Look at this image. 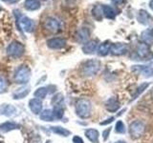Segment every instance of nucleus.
Masks as SVG:
<instances>
[{"instance_id": "aec40b11", "label": "nucleus", "mask_w": 153, "mask_h": 143, "mask_svg": "<svg viewBox=\"0 0 153 143\" xmlns=\"http://www.w3.org/2000/svg\"><path fill=\"white\" fill-rule=\"evenodd\" d=\"M73 141H74L75 143H83L82 139H81V138L79 137V136H75V137H74V139H73Z\"/></svg>"}, {"instance_id": "9b49d317", "label": "nucleus", "mask_w": 153, "mask_h": 143, "mask_svg": "<svg viewBox=\"0 0 153 143\" xmlns=\"http://www.w3.org/2000/svg\"><path fill=\"white\" fill-rule=\"evenodd\" d=\"M148 86H149V83H148V82H143V84H141L140 86H139V87L135 90V92H134V94H133V95H132L131 101H133V100L137 99L139 97H140V95L147 89Z\"/></svg>"}, {"instance_id": "f257e3e1", "label": "nucleus", "mask_w": 153, "mask_h": 143, "mask_svg": "<svg viewBox=\"0 0 153 143\" xmlns=\"http://www.w3.org/2000/svg\"><path fill=\"white\" fill-rule=\"evenodd\" d=\"M146 131V126L142 121L140 120H134L130 123L128 127V133L129 136L132 139H139L143 136Z\"/></svg>"}, {"instance_id": "a211bd4d", "label": "nucleus", "mask_w": 153, "mask_h": 143, "mask_svg": "<svg viewBox=\"0 0 153 143\" xmlns=\"http://www.w3.org/2000/svg\"><path fill=\"white\" fill-rule=\"evenodd\" d=\"M111 130H112V128L109 127L107 129H105V130L102 132V138H103L104 141H106L108 139V137L110 136V133H111Z\"/></svg>"}, {"instance_id": "393cba45", "label": "nucleus", "mask_w": 153, "mask_h": 143, "mask_svg": "<svg viewBox=\"0 0 153 143\" xmlns=\"http://www.w3.org/2000/svg\"><path fill=\"white\" fill-rule=\"evenodd\" d=\"M3 1H5V0H3Z\"/></svg>"}, {"instance_id": "2eb2a0df", "label": "nucleus", "mask_w": 153, "mask_h": 143, "mask_svg": "<svg viewBox=\"0 0 153 143\" xmlns=\"http://www.w3.org/2000/svg\"><path fill=\"white\" fill-rule=\"evenodd\" d=\"M88 31L85 30V29H82V30H80L79 32H78V39L79 41H84L88 38Z\"/></svg>"}, {"instance_id": "f8f14e48", "label": "nucleus", "mask_w": 153, "mask_h": 143, "mask_svg": "<svg viewBox=\"0 0 153 143\" xmlns=\"http://www.w3.org/2000/svg\"><path fill=\"white\" fill-rule=\"evenodd\" d=\"M96 46H97V44H96L95 41H90L83 47V51L85 54H92L96 49Z\"/></svg>"}, {"instance_id": "f03ea898", "label": "nucleus", "mask_w": 153, "mask_h": 143, "mask_svg": "<svg viewBox=\"0 0 153 143\" xmlns=\"http://www.w3.org/2000/svg\"><path fill=\"white\" fill-rule=\"evenodd\" d=\"M76 113L81 117H88L91 114V103L86 99H80L76 103Z\"/></svg>"}, {"instance_id": "4468645a", "label": "nucleus", "mask_w": 153, "mask_h": 143, "mask_svg": "<svg viewBox=\"0 0 153 143\" xmlns=\"http://www.w3.org/2000/svg\"><path fill=\"white\" fill-rule=\"evenodd\" d=\"M115 130L118 133H124L126 132V126H124V124L122 120H118L117 123H116V126H115Z\"/></svg>"}, {"instance_id": "dca6fc26", "label": "nucleus", "mask_w": 153, "mask_h": 143, "mask_svg": "<svg viewBox=\"0 0 153 143\" xmlns=\"http://www.w3.org/2000/svg\"><path fill=\"white\" fill-rule=\"evenodd\" d=\"M138 55L141 57H145L148 55V48L146 45H141L138 49Z\"/></svg>"}, {"instance_id": "ddd939ff", "label": "nucleus", "mask_w": 153, "mask_h": 143, "mask_svg": "<svg viewBox=\"0 0 153 143\" xmlns=\"http://www.w3.org/2000/svg\"><path fill=\"white\" fill-rule=\"evenodd\" d=\"M124 51H126V47L122 44H116L111 48V52L114 55H122L124 52Z\"/></svg>"}, {"instance_id": "4be33fe9", "label": "nucleus", "mask_w": 153, "mask_h": 143, "mask_svg": "<svg viewBox=\"0 0 153 143\" xmlns=\"http://www.w3.org/2000/svg\"><path fill=\"white\" fill-rule=\"evenodd\" d=\"M115 143H126V141H123V140H119L117 142H115Z\"/></svg>"}, {"instance_id": "5701e85b", "label": "nucleus", "mask_w": 153, "mask_h": 143, "mask_svg": "<svg viewBox=\"0 0 153 143\" xmlns=\"http://www.w3.org/2000/svg\"><path fill=\"white\" fill-rule=\"evenodd\" d=\"M151 95H152V97H153V89H152V92H151Z\"/></svg>"}, {"instance_id": "39448f33", "label": "nucleus", "mask_w": 153, "mask_h": 143, "mask_svg": "<svg viewBox=\"0 0 153 143\" xmlns=\"http://www.w3.org/2000/svg\"><path fill=\"white\" fill-rule=\"evenodd\" d=\"M100 69V62L97 60H91L86 62L84 67H83V71L84 74L86 75H93L95 74Z\"/></svg>"}, {"instance_id": "b1692460", "label": "nucleus", "mask_w": 153, "mask_h": 143, "mask_svg": "<svg viewBox=\"0 0 153 143\" xmlns=\"http://www.w3.org/2000/svg\"><path fill=\"white\" fill-rule=\"evenodd\" d=\"M0 10H1V6H0Z\"/></svg>"}, {"instance_id": "9d476101", "label": "nucleus", "mask_w": 153, "mask_h": 143, "mask_svg": "<svg viewBox=\"0 0 153 143\" xmlns=\"http://www.w3.org/2000/svg\"><path fill=\"white\" fill-rule=\"evenodd\" d=\"M85 135L90 141H92L93 143H99L100 133L97 130H95V129H89V130L85 132Z\"/></svg>"}, {"instance_id": "412c9836", "label": "nucleus", "mask_w": 153, "mask_h": 143, "mask_svg": "<svg viewBox=\"0 0 153 143\" xmlns=\"http://www.w3.org/2000/svg\"><path fill=\"white\" fill-rule=\"evenodd\" d=\"M6 1H7L8 3H10V4H16V3H17V2L20 1V0H6Z\"/></svg>"}, {"instance_id": "20e7f679", "label": "nucleus", "mask_w": 153, "mask_h": 143, "mask_svg": "<svg viewBox=\"0 0 153 143\" xmlns=\"http://www.w3.org/2000/svg\"><path fill=\"white\" fill-rule=\"evenodd\" d=\"M43 28L51 32H56L59 31V22L55 17H52V16L47 17L45 20L43 21Z\"/></svg>"}, {"instance_id": "7ed1b4c3", "label": "nucleus", "mask_w": 153, "mask_h": 143, "mask_svg": "<svg viewBox=\"0 0 153 143\" xmlns=\"http://www.w3.org/2000/svg\"><path fill=\"white\" fill-rule=\"evenodd\" d=\"M17 13V17H16V21H18L19 27L21 29H23L25 32H30L33 30V22L31 18H29L27 16H20V13L18 11H16Z\"/></svg>"}, {"instance_id": "423d86ee", "label": "nucleus", "mask_w": 153, "mask_h": 143, "mask_svg": "<svg viewBox=\"0 0 153 143\" xmlns=\"http://www.w3.org/2000/svg\"><path fill=\"white\" fill-rule=\"evenodd\" d=\"M105 108L110 113H115L120 109V101L117 97H111L105 102Z\"/></svg>"}, {"instance_id": "6e6552de", "label": "nucleus", "mask_w": 153, "mask_h": 143, "mask_svg": "<svg viewBox=\"0 0 153 143\" xmlns=\"http://www.w3.org/2000/svg\"><path fill=\"white\" fill-rule=\"evenodd\" d=\"M24 8L30 12L36 11V10L40 9L41 3L39 0H25V2L23 4Z\"/></svg>"}, {"instance_id": "0eeeda50", "label": "nucleus", "mask_w": 153, "mask_h": 143, "mask_svg": "<svg viewBox=\"0 0 153 143\" xmlns=\"http://www.w3.org/2000/svg\"><path fill=\"white\" fill-rule=\"evenodd\" d=\"M24 51V47L22 46L21 43L17 41H13L11 43L8 48V52L10 55H20Z\"/></svg>"}, {"instance_id": "1a4fd4ad", "label": "nucleus", "mask_w": 153, "mask_h": 143, "mask_svg": "<svg viewBox=\"0 0 153 143\" xmlns=\"http://www.w3.org/2000/svg\"><path fill=\"white\" fill-rule=\"evenodd\" d=\"M65 40L61 38H52L47 41V45L52 49H60L65 45Z\"/></svg>"}, {"instance_id": "f3484780", "label": "nucleus", "mask_w": 153, "mask_h": 143, "mask_svg": "<svg viewBox=\"0 0 153 143\" xmlns=\"http://www.w3.org/2000/svg\"><path fill=\"white\" fill-rule=\"evenodd\" d=\"M108 51H109V44H107V43H103V44L100 45L99 52L100 55H106Z\"/></svg>"}, {"instance_id": "6ab92c4d", "label": "nucleus", "mask_w": 153, "mask_h": 143, "mask_svg": "<svg viewBox=\"0 0 153 143\" xmlns=\"http://www.w3.org/2000/svg\"><path fill=\"white\" fill-rule=\"evenodd\" d=\"M114 120H115V116H111V117L107 118L106 120H104V121H102V122H100V125H108V124L112 123Z\"/></svg>"}]
</instances>
